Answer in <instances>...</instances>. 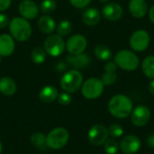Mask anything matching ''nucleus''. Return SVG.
Returning <instances> with one entry per match:
<instances>
[{"label":"nucleus","mask_w":154,"mask_h":154,"mask_svg":"<svg viewBox=\"0 0 154 154\" xmlns=\"http://www.w3.org/2000/svg\"><path fill=\"white\" fill-rule=\"evenodd\" d=\"M134 109L133 102L125 95H116L108 102L109 113L116 118L128 117Z\"/></svg>","instance_id":"f257e3e1"},{"label":"nucleus","mask_w":154,"mask_h":154,"mask_svg":"<svg viewBox=\"0 0 154 154\" xmlns=\"http://www.w3.org/2000/svg\"><path fill=\"white\" fill-rule=\"evenodd\" d=\"M9 30L14 39L18 42L27 41L32 34V26L28 20L23 17H14L9 23Z\"/></svg>","instance_id":"f03ea898"},{"label":"nucleus","mask_w":154,"mask_h":154,"mask_svg":"<svg viewBox=\"0 0 154 154\" xmlns=\"http://www.w3.org/2000/svg\"><path fill=\"white\" fill-rule=\"evenodd\" d=\"M113 58L116 65L126 71H134L140 65L138 56L130 50H121Z\"/></svg>","instance_id":"7ed1b4c3"},{"label":"nucleus","mask_w":154,"mask_h":154,"mask_svg":"<svg viewBox=\"0 0 154 154\" xmlns=\"http://www.w3.org/2000/svg\"><path fill=\"white\" fill-rule=\"evenodd\" d=\"M83 76L78 69H70L66 71L60 79L61 88L69 94L75 93L81 88L83 84Z\"/></svg>","instance_id":"20e7f679"},{"label":"nucleus","mask_w":154,"mask_h":154,"mask_svg":"<svg viewBox=\"0 0 154 154\" xmlns=\"http://www.w3.org/2000/svg\"><path fill=\"white\" fill-rule=\"evenodd\" d=\"M69 139L68 130L63 127H57L46 135V145L52 150H60L66 146Z\"/></svg>","instance_id":"39448f33"},{"label":"nucleus","mask_w":154,"mask_h":154,"mask_svg":"<svg viewBox=\"0 0 154 154\" xmlns=\"http://www.w3.org/2000/svg\"><path fill=\"white\" fill-rule=\"evenodd\" d=\"M105 85L101 79L89 78L81 86V94L87 99H97L104 92Z\"/></svg>","instance_id":"423d86ee"},{"label":"nucleus","mask_w":154,"mask_h":154,"mask_svg":"<svg viewBox=\"0 0 154 154\" xmlns=\"http://www.w3.org/2000/svg\"><path fill=\"white\" fill-rule=\"evenodd\" d=\"M43 48L47 54L52 57L60 56L66 48V42L63 37L58 34H50L44 41Z\"/></svg>","instance_id":"0eeeda50"},{"label":"nucleus","mask_w":154,"mask_h":154,"mask_svg":"<svg viewBox=\"0 0 154 154\" xmlns=\"http://www.w3.org/2000/svg\"><path fill=\"white\" fill-rule=\"evenodd\" d=\"M151 37L147 31L140 29L134 32L130 37L129 44L131 49L136 52L144 51L150 45Z\"/></svg>","instance_id":"6e6552de"},{"label":"nucleus","mask_w":154,"mask_h":154,"mask_svg":"<svg viewBox=\"0 0 154 154\" xmlns=\"http://www.w3.org/2000/svg\"><path fill=\"white\" fill-rule=\"evenodd\" d=\"M108 130L103 125H92L88 133L89 143L94 146H101L108 139Z\"/></svg>","instance_id":"1a4fd4ad"},{"label":"nucleus","mask_w":154,"mask_h":154,"mask_svg":"<svg viewBox=\"0 0 154 154\" xmlns=\"http://www.w3.org/2000/svg\"><path fill=\"white\" fill-rule=\"evenodd\" d=\"M151 118L150 108L144 105H139L134 107L131 113V122L136 127L145 126Z\"/></svg>","instance_id":"9d476101"},{"label":"nucleus","mask_w":154,"mask_h":154,"mask_svg":"<svg viewBox=\"0 0 154 154\" xmlns=\"http://www.w3.org/2000/svg\"><path fill=\"white\" fill-rule=\"evenodd\" d=\"M88 41L82 34H74L70 36L66 42V49L69 54L76 55L83 53L87 49Z\"/></svg>","instance_id":"9b49d317"},{"label":"nucleus","mask_w":154,"mask_h":154,"mask_svg":"<svg viewBox=\"0 0 154 154\" xmlns=\"http://www.w3.org/2000/svg\"><path fill=\"white\" fill-rule=\"evenodd\" d=\"M142 146L141 140L134 134L125 135L119 143V149L125 154L136 153Z\"/></svg>","instance_id":"f8f14e48"},{"label":"nucleus","mask_w":154,"mask_h":154,"mask_svg":"<svg viewBox=\"0 0 154 154\" xmlns=\"http://www.w3.org/2000/svg\"><path fill=\"white\" fill-rule=\"evenodd\" d=\"M124 14L123 7L117 3H106L101 11V15L109 22H116Z\"/></svg>","instance_id":"ddd939ff"},{"label":"nucleus","mask_w":154,"mask_h":154,"mask_svg":"<svg viewBox=\"0 0 154 154\" xmlns=\"http://www.w3.org/2000/svg\"><path fill=\"white\" fill-rule=\"evenodd\" d=\"M18 11L21 16L26 20H32L39 14V8L32 0H23L19 4Z\"/></svg>","instance_id":"4468645a"},{"label":"nucleus","mask_w":154,"mask_h":154,"mask_svg":"<svg viewBox=\"0 0 154 154\" xmlns=\"http://www.w3.org/2000/svg\"><path fill=\"white\" fill-rule=\"evenodd\" d=\"M66 63L79 70L88 67L91 63V58L88 54L84 52L76 55L69 54L66 57Z\"/></svg>","instance_id":"2eb2a0df"},{"label":"nucleus","mask_w":154,"mask_h":154,"mask_svg":"<svg viewBox=\"0 0 154 154\" xmlns=\"http://www.w3.org/2000/svg\"><path fill=\"white\" fill-rule=\"evenodd\" d=\"M15 49L14 40L12 35L3 33L0 35V56L8 57L13 54Z\"/></svg>","instance_id":"dca6fc26"},{"label":"nucleus","mask_w":154,"mask_h":154,"mask_svg":"<svg viewBox=\"0 0 154 154\" xmlns=\"http://www.w3.org/2000/svg\"><path fill=\"white\" fill-rule=\"evenodd\" d=\"M129 11L135 18H143L148 13V5L145 0H130Z\"/></svg>","instance_id":"f3484780"},{"label":"nucleus","mask_w":154,"mask_h":154,"mask_svg":"<svg viewBox=\"0 0 154 154\" xmlns=\"http://www.w3.org/2000/svg\"><path fill=\"white\" fill-rule=\"evenodd\" d=\"M104 69H105V72L102 75L101 80L103 81L105 86L113 85L116 81V79H117V76H116L117 66L116 65L114 61L109 60L105 65Z\"/></svg>","instance_id":"a211bd4d"},{"label":"nucleus","mask_w":154,"mask_h":154,"mask_svg":"<svg viewBox=\"0 0 154 154\" xmlns=\"http://www.w3.org/2000/svg\"><path fill=\"white\" fill-rule=\"evenodd\" d=\"M37 25H38L39 30L42 32L46 33V34H51L56 30L57 24L55 23V20L51 16L43 14L38 19Z\"/></svg>","instance_id":"6ab92c4d"},{"label":"nucleus","mask_w":154,"mask_h":154,"mask_svg":"<svg viewBox=\"0 0 154 154\" xmlns=\"http://www.w3.org/2000/svg\"><path fill=\"white\" fill-rule=\"evenodd\" d=\"M17 86L15 81L10 77H3L0 79V93L6 97L14 96L16 93Z\"/></svg>","instance_id":"aec40b11"},{"label":"nucleus","mask_w":154,"mask_h":154,"mask_svg":"<svg viewBox=\"0 0 154 154\" xmlns=\"http://www.w3.org/2000/svg\"><path fill=\"white\" fill-rule=\"evenodd\" d=\"M59 95L58 89L54 86H45L39 92V98L42 103L49 104L57 99Z\"/></svg>","instance_id":"412c9836"},{"label":"nucleus","mask_w":154,"mask_h":154,"mask_svg":"<svg viewBox=\"0 0 154 154\" xmlns=\"http://www.w3.org/2000/svg\"><path fill=\"white\" fill-rule=\"evenodd\" d=\"M101 19V14L100 12L95 8V7H90L88 8L82 15V21L86 25L88 26H94L97 25Z\"/></svg>","instance_id":"4be33fe9"},{"label":"nucleus","mask_w":154,"mask_h":154,"mask_svg":"<svg viewBox=\"0 0 154 154\" xmlns=\"http://www.w3.org/2000/svg\"><path fill=\"white\" fill-rule=\"evenodd\" d=\"M94 54L98 60L102 61H109L114 57L112 50L105 44L97 45L94 49Z\"/></svg>","instance_id":"5701e85b"},{"label":"nucleus","mask_w":154,"mask_h":154,"mask_svg":"<svg viewBox=\"0 0 154 154\" xmlns=\"http://www.w3.org/2000/svg\"><path fill=\"white\" fill-rule=\"evenodd\" d=\"M142 70L147 78L154 79V55H149L143 59Z\"/></svg>","instance_id":"b1692460"},{"label":"nucleus","mask_w":154,"mask_h":154,"mask_svg":"<svg viewBox=\"0 0 154 154\" xmlns=\"http://www.w3.org/2000/svg\"><path fill=\"white\" fill-rule=\"evenodd\" d=\"M72 23L69 20H61L57 25H56V32L57 34L61 36V37H65L70 34V32H72Z\"/></svg>","instance_id":"393cba45"},{"label":"nucleus","mask_w":154,"mask_h":154,"mask_svg":"<svg viewBox=\"0 0 154 154\" xmlns=\"http://www.w3.org/2000/svg\"><path fill=\"white\" fill-rule=\"evenodd\" d=\"M46 51L44 48L42 47H35L32 53H31V59L33 63L35 64H42L46 60Z\"/></svg>","instance_id":"a878e982"},{"label":"nucleus","mask_w":154,"mask_h":154,"mask_svg":"<svg viewBox=\"0 0 154 154\" xmlns=\"http://www.w3.org/2000/svg\"><path fill=\"white\" fill-rule=\"evenodd\" d=\"M31 143L36 148H43L46 145V135L41 132L33 133L31 136Z\"/></svg>","instance_id":"bb28decb"},{"label":"nucleus","mask_w":154,"mask_h":154,"mask_svg":"<svg viewBox=\"0 0 154 154\" xmlns=\"http://www.w3.org/2000/svg\"><path fill=\"white\" fill-rule=\"evenodd\" d=\"M104 150L106 154H116L119 151V143L114 138L107 139L104 143Z\"/></svg>","instance_id":"cd10ccee"},{"label":"nucleus","mask_w":154,"mask_h":154,"mask_svg":"<svg viewBox=\"0 0 154 154\" xmlns=\"http://www.w3.org/2000/svg\"><path fill=\"white\" fill-rule=\"evenodd\" d=\"M107 130H108V134L112 138H114V139L119 138V137H121L124 134V128L119 124H113V125H111Z\"/></svg>","instance_id":"c85d7f7f"},{"label":"nucleus","mask_w":154,"mask_h":154,"mask_svg":"<svg viewBox=\"0 0 154 154\" xmlns=\"http://www.w3.org/2000/svg\"><path fill=\"white\" fill-rule=\"evenodd\" d=\"M57 3L55 0H43L41 3V11L44 14H50L56 9Z\"/></svg>","instance_id":"c756f323"},{"label":"nucleus","mask_w":154,"mask_h":154,"mask_svg":"<svg viewBox=\"0 0 154 154\" xmlns=\"http://www.w3.org/2000/svg\"><path fill=\"white\" fill-rule=\"evenodd\" d=\"M57 99H58L59 104L61 105V106H68L72 102V97L70 96L69 93L65 92V91L62 92V93H60L58 95Z\"/></svg>","instance_id":"7c9ffc66"},{"label":"nucleus","mask_w":154,"mask_h":154,"mask_svg":"<svg viewBox=\"0 0 154 154\" xmlns=\"http://www.w3.org/2000/svg\"><path fill=\"white\" fill-rule=\"evenodd\" d=\"M92 0H69V3L76 8H83L90 4Z\"/></svg>","instance_id":"2f4dec72"},{"label":"nucleus","mask_w":154,"mask_h":154,"mask_svg":"<svg viewBox=\"0 0 154 154\" xmlns=\"http://www.w3.org/2000/svg\"><path fill=\"white\" fill-rule=\"evenodd\" d=\"M9 17L4 13H0V29L6 27L9 24Z\"/></svg>","instance_id":"473e14b6"},{"label":"nucleus","mask_w":154,"mask_h":154,"mask_svg":"<svg viewBox=\"0 0 154 154\" xmlns=\"http://www.w3.org/2000/svg\"><path fill=\"white\" fill-rule=\"evenodd\" d=\"M12 0H0V12L7 10L11 5Z\"/></svg>","instance_id":"72a5a7b5"},{"label":"nucleus","mask_w":154,"mask_h":154,"mask_svg":"<svg viewBox=\"0 0 154 154\" xmlns=\"http://www.w3.org/2000/svg\"><path fill=\"white\" fill-rule=\"evenodd\" d=\"M148 15H149L150 21L154 24V5H152L148 10Z\"/></svg>","instance_id":"f704fd0d"},{"label":"nucleus","mask_w":154,"mask_h":154,"mask_svg":"<svg viewBox=\"0 0 154 154\" xmlns=\"http://www.w3.org/2000/svg\"><path fill=\"white\" fill-rule=\"evenodd\" d=\"M147 144L151 148H154V134H152L147 138Z\"/></svg>","instance_id":"c9c22d12"},{"label":"nucleus","mask_w":154,"mask_h":154,"mask_svg":"<svg viewBox=\"0 0 154 154\" xmlns=\"http://www.w3.org/2000/svg\"><path fill=\"white\" fill-rule=\"evenodd\" d=\"M148 89H149V91H150V93L154 96V79H152L151 81H150V83H149V85H148Z\"/></svg>","instance_id":"e433bc0d"},{"label":"nucleus","mask_w":154,"mask_h":154,"mask_svg":"<svg viewBox=\"0 0 154 154\" xmlns=\"http://www.w3.org/2000/svg\"><path fill=\"white\" fill-rule=\"evenodd\" d=\"M57 68H58V69L60 70V71H63V70H65L66 69V68H67V66H66V64L64 63V62H59L58 64H57Z\"/></svg>","instance_id":"4c0bfd02"},{"label":"nucleus","mask_w":154,"mask_h":154,"mask_svg":"<svg viewBox=\"0 0 154 154\" xmlns=\"http://www.w3.org/2000/svg\"><path fill=\"white\" fill-rule=\"evenodd\" d=\"M2 151H3V145H2V143L0 141V154L2 153Z\"/></svg>","instance_id":"58836bf2"},{"label":"nucleus","mask_w":154,"mask_h":154,"mask_svg":"<svg viewBox=\"0 0 154 154\" xmlns=\"http://www.w3.org/2000/svg\"><path fill=\"white\" fill-rule=\"evenodd\" d=\"M100 2H102V3H108L110 0H99Z\"/></svg>","instance_id":"ea45409f"},{"label":"nucleus","mask_w":154,"mask_h":154,"mask_svg":"<svg viewBox=\"0 0 154 154\" xmlns=\"http://www.w3.org/2000/svg\"><path fill=\"white\" fill-rule=\"evenodd\" d=\"M2 58H3V57H2V56H0V63H1V61H2Z\"/></svg>","instance_id":"a19ab883"}]
</instances>
